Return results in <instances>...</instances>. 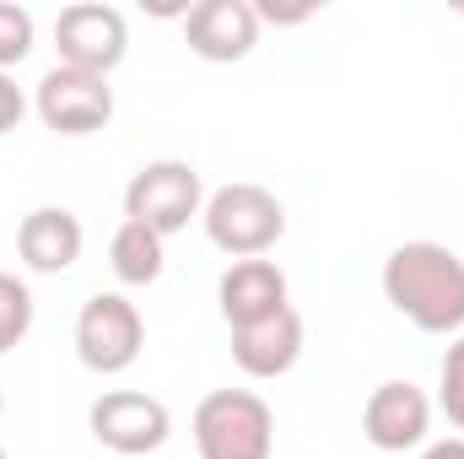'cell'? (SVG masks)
<instances>
[{"mask_svg":"<svg viewBox=\"0 0 464 459\" xmlns=\"http://www.w3.org/2000/svg\"><path fill=\"white\" fill-rule=\"evenodd\" d=\"M383 298L427 336L464 330V259L443 243H400L383 259Z\"/></svg>","mask_w":464,"mask_h":459,"instance_id":"obj_1","label":"cell"},{"mask_svg":"<svg viewBox=\"0 0 464 459\" xmlns=\"http://www.w3.org/2000/svg\"><path fill=\"white\" fill-rule=\"evenodd\" d=\"M189 427L200 459H270L276 449V416L254 389H211Z\"/></svg>","mask_w":464,"mask_h":459,"instance_id":"obj_2","label":"cell"},{"mask_svg":"<svg viewBox=\"0 0 464 459\" xmlns=\"http://www.w3.org/2000/svg\"><path fill=\"white\" fill-rule=\"evenodd\" d=\"M200 222H206V238H211L222 254H232V259H259L265 249L281 243L286 211H281V200H276L265 184H222V190L206 200Z\"/></svg>","mask_w":464,"mask_h":459,"instance_id":"obj_3","label":"cell"},{"mask_svg":"<svg viewBox=\"0 0 464 459\" xmlns=\"http://www.w3.org/2000/svg\"><path fill=\"white\" fill-rule=\"evenodd\" d=\"M200 211H206L200 173H195L189 162H179V157L146 162V168L124 184V217H130V222H146V228L162 232V238L184 232Z\"/></svg>","mask_w":464,"mask_h":459,"instance_id":"obj_4","label":"cell"},{"mask_svg":"<svg viewBox=\"0 0 464 459\" xmlns=\"http://www.w3.org/2000/svg\"><path fill=\"white\" fill-rule=\"evenodd\" d=\"M146 346L140 308L119 292H92L76 314V356L92 373H124Z\"/></svg>","mask_w":464,"mask_h":459,"instance_id":"obj_5","label":"cell"},{"mask_svg":"<svg viewBox=\"0 0 464 459\" xmlns=\"http://www.w3.org/2000/svg\"><path fill=\"white\" fill-rule=\"evenodd\" d=\"M87 427L103 449L114 454H157L173 433V411L157 400V395H140V389H109L92 400L87 411Z\"/></svg>","mask_w":464,"mask_h":459,"instance_id":"obj_6","label":"cell"},{"mask_svg":"<svg viewBox=\"0 0 464 459\" xmlns=\"http://www.w3.org/2000/svg\"><path fill=\"white\" fill-rule=\"evenodd\" d=\"M54 49H60V65H76V71L109 76L119 60L130 54L124 11H119V5H98V0L65 5V11L54 16Z\"/></svg>","mask_w":464,"mask_h":459,"instance_id":"obj_7","label":"cell"},{"mask_svg":"<svg viewBox=\"0 0 464 459\" xmlns=\"http://www.w3.org/2000/svg\"><path fill=\"white\" fill-rule=\"evenodd\" d=\"M33 109L60 135H92L114 119V87H109V76L54 65V71H44V82L33 93Z\"/></svg>","mask_w":464,"mask_h":459,"instance_id":"obj_8","label":"cell"},{"mask_svg":"<svg viewBox=\"0 0 464 459\" xmlns=\"http://www.w3.org/2000/svg\"><path fill=\"white\" fill-rule=\"evenodd\" d=\"M427 427H432V400L427 389H416L411 378H389L367 395L362 405V433L372 449L383 454H405V449H421L427 444Z\"/></svg>","mask_w":464,"mask_h":459,"instance_id":"obj_9","label":"cell"},{"mask_svg":"<svg viewBox=\"0 0 464 459\" xmlns=\"http://www.w3.org/2000/svg\"><path fill=\"white\" fill-rule=\"evenodd\" d=\"M184 38L211 65L248 60L259 44V11H254V0H200L184 11Z\"/></svg>","mask_w":464,"mask_h":459,"instance_id":"obj_10","label":"cell"},{"mask_svg":"<svg viewBox=\"0 0 464 459\" xmlns=\"http://www.w3.org/2000/svg\"><path fill=\"white\" fill-rule=\"evenodd\" d=\"M297 356H303V314L292 303L276 308L270 319H254V325L232 330V362L248 378H281V373L297 367Z\"/></svg>","mask_w":464,"mask_h":459,"instance_id":"obj_11","label":"cell"},{"mask_svg":"<svg viewBox=\"0 0 464 459\" xmlns=\"http://www.w3.org/2000/svg\"><path fill=\"white\" fill-rule=\"evenodd\" d=\"M82 243H87L82 217L65 211V206H38V211H27L22 228H16V254H22L27 270H38V276L71 270V265L82 259Z\"/></svg>","mask_w":464,"mask_h":459,"instance_id":"obj_12","label":"cell"},{"mask_svg":"<svg viewBox=\"0 0 464 459\" xmlns=\"http://www.w3.org/2000/svg\"><path fill=\"white\" fill-rule=\"evenodd\" d=\"M217 303H222V319L232 330L270 319L276 308H286V276L276 259H232L222 287H217Z\"/></svg>","mask_w":464,"mask_h":459,"instance_id":"obj_13","label":"cell"},{"mask_svg":"<svg viewBox=\"0 0 464 459\" xmlns=\"http://www.w3.org/2000/svg\"><path fill=\"white\" fill-rule=\"evenodd\" d=\"M109 265H114V276L124 287H151L157 276H162V265H168V254H162V232H151L146 222H119L114 243H109Z\"/></svg>","mask_w":464,"mask_h":459,"instance_id":"obj_14","label":"cell"},{"mask_svg":"<svg viewBox=\"0 0 464 459\" xmlns=\"http://www.w3.org/2000/svg\"><path fill=\"white\" fill-rule=\"evenodd\" d=\"M27 330H33V292L0 270V356L27 341Z\"/></svg>","mask_w":464,"mask_h":459,"instance_id":"obj_15","label":"cell"},{"mask_svg":"<svg viewBox=\"0 0 464 459\" xmlns=\"http://www.w3.org/2000/svg\"><path fill=\"white\" fill-rule=\"evenodd\" d=\"M27 54H33V11L0 0V71L22 65Z\"/></svg>","mask_w":464,"mask_h":459,"instance_id":"obj_16","label":"cell"},{"mask_svg":"<svg viewBox=\"0 0 464 459\" xmlns=\"http://www.w3.org/2000/svg\"><path fill=\"white\" fill-rule=\"evenodd\" d=\"M438 405L443 416L464 433V336L443 351V373H438Z\"/></svg>","mask_w":464,"mask_h":459,"instance_id":"obj_17","label":"cell"},{"mask_svg":"<svg viewBox=\"0 0 464 459\" xmlns=\"http://www.w3.org/2000/svg\"><path fill=\"white\" fill-rule=\"evenodd\" d=\"M22 114H27V98H22V87L0 71V135H11V130L22 124Z\"/></svg>","mask_w":464,"mask_h":459,"instance_id":"obj_18","label":"cell"},{"mask_svg":"<svg viewBox=\"0 0 464 459\" xmlns=\"http://www.w3.org/2000/svg\"><path fill=\"white\" fill-rule=\"evenodd\" d=\"M254 11H259V27H265V22L281 27V22H308V16H314V5H276V0H259Z\"/></svg>","mask_w":464,"mask_h":459,"instance_id":"obj_19","label":"cell"},{"mask_svg":"<svg viewBox=\"0 0 464 459\" xmlns=\"http://www.w3.org/2000/svg\"><path fill=\"white\" fill-rule=\"evenodd\" d=\"M421 459H464V438H443V444H427Z\"/></svg>","mask_w":464,"mask_h":459,"instance_id":"obj_20","label":"cell"},{"mask_svg":"<svg viewBox=\"0 0 464 459\" xmlns=\"http://www.w3.org/2000/svg\"><path fill=\"white\" fill-rule=\"evenodd\" d=\"M0 411H5V395H0Z\"/></svg>","mask_w":464,"mask_h":459,"instance_id":"obj_21","label":"cell"},{"mask_svg":"<svg viewBox=\"0 0 464 459\" xmlns=\"http://www.w3.org/2000/svg\"><path fill=\"white\" fill-rule=\"evenodd\" d=\"M0 459H5V449H0Z\"/></svg>","mask_w":464,"mask_h":459,"instance_id":"obj_22","label":"cell"}]
</instances>
